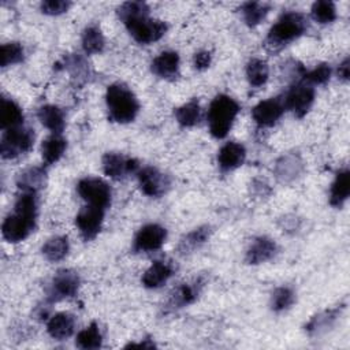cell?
<instances>
[{"instance_id": "6da1fadb", "label": "cell", "mask_w": 350, "mask_h": 350, "mask_svg": "<svg viewBox=\"0 0 350 350\" xmlns=\"http://www.w3.org/2000/svg\"><path fill=\"white\" fill-rule=\"evenodd\" d=\"M118 15L131 37L139 44H150L160 40L167 25L163 21L149 18V7L144 1H127L118 8Z\"/></svg>"}, {"instance_id": "7a4b0ae2", "label": "cell", "mask_w": 350, "mask_h": 350, "mask_svg": "<svg viewBox=\"0 0 350 350\" xmlns=\"http://www.w3.org/2000/svg\"><path fill=\"white\" fill-rule=\"evenodd\" d=\"M37 193L21 191L14 211L10 213L1 226L3 238L11 243L26 239L36 227L37 219Z\"/></svg>"}, {"instance_id": "3957f363", "label": "cell", "mask_w": 350, "mask_h": 350, "mask_svg": "<svg viewBox=\"0 0 350 350\" xmlns=\"http://www.w3.org/2000/svg\"><path fill=\"white\" fill-rule=\"evenodd\" d=\"M108 118L116 123L133 122L138 113L139 103L135 94L123 83H112L105 93Z\"/></svg>"}, {"instance_id": "277c9868", "label": "cell", "mask_w": 350, "mask_h": 350, "mask_svg": "<svg viewBox=\"0 0 350 350\" xmlns=\"http://www.w3.org/2000/svg\"><path fill=\"white\" fill-rule=\"evenodd\" d=\"M308 29V21L301 12H286L278 22L269 29L265 45L271 51H279L288 42L294 41L305 33Z\"/></svg>"}, {"instance_id": "5b68a950", "label": "cell", "mask_w": 350, "mask_h": 350, "mask_svg": "<svg viewBox=\"0 0 350 350\" xmlns=\"http://www.w3.org/2000/svg\"><path fill=\"white\" fill-rule=\"evenodd\" d=\"M238 112L239 105L232 97L227 94L216 96L208 109V126L211 134L217 139L224 138L228 134Z\"/></svg>"}, {"instance_id": "8992f818", "label": "cell", "mask_w": 350, "mask_h": 350, "mask_svg": "<svg viewBox=\"0 0 350 350\" xmlns=\"http://www.w3.org/2000/svg\"><path fill=\"white\" fill-rule=\"evenodd\" d=\"M34 142V133L22 126L5 130L1 142L0 153L3 159H15L29 152Z\"/></svg>"}, {"instance_id": "52a82bcc", "label": "cell", "mask_w": 350, "mask_h": 350, "mask_svg": "<svg viewBox=\"0 0 350 350\" xmlns=\"http://www.w3.org/2000/svg\"><path fill=\"white\" fill-rule=\"evenodd\" d=\"M78 194L92 205L107 209L111 205L112 191L107 182L100 178H83L77 185Z\"/></svg>"}, {"instance_id": "ba28073f", "label": "cell", "mask_w": 350, "mask_h": 350, "mask_svg": "<svg viewBox=\"0 0 350 350\" xmlns=\"http://www.w3.org/2000/svg\"><path fill=\"white\" fill-rule=\"evenodd\" d=\"M313 101H314V89L304 81L290 88L283 104H284V108L293 111L297 118H302L308 113Z\"/></svg>"}, {"instance_id": "9c48e42d", "label": "cell", "mask_w": 350, "mask_h": 350, "mask_svg": "<svg viewBox=\"0 0 350 350\" xmlns=\"http://www.w3.org/2000/svg\"><path fill=\"white\" fill-rule=\"evenodd\" d=\"M104 208L89 204L78 212L75 224L85 241L96 238V235L100 232L104 220Z\"/></svg>"}, {"instance_id": "30bf717a", "label": "cell", "mask_w": 350, "mask_h": 350, "mask_svg": "<svg viewBox=\"0 0 350 350\" xmlns=\"http://www.w3.org/2000/svg\"><path fill=\"white\" fill-rule=\"evenodd\" d=\"M167 238V230L160 224H146L141 227L134 238L133 250L135 253H148L157 250L163 246Z\"/></svg>"}, {"instance_id": "8fae6325", "label": "cell", "mask_w": 350, "mask_h": 350, "mask_svg": "<svg viewBox=\"0 0 350 350\" xmlns=\"http://www.w3.org/2000/svg\"><path fill=\"white\" fill-rule=\"evenodd\" d=\"M204 283H205V280L202 276H200L198 279H196L193 282L180 283L170 294V298L165 304L167 312H172V310H176V309H180V308H185V306L193 304L198 298V295L204 287Z\"/></svg>"}, {"instance_id": "7c38bea8", "label": "cell", "mask_w": 350, "mask_h": 350, "mask_svg": "<svg viewBox=\"0 0 350 350\" xmlns=\"http://www.w3.org/2000/svg\"><path fill=\"white\" fill-rule=\"evenodd\" d=\"M79 287V276L71 269L59 271L52 279L49 288L51 301H60L71 298L77 294Z\"/></svg>"}, {"instance_id": "4fadbf2b", "label": "cell", "mask_w": 350, "mask_h": 350, "mask_svg": "<svg viewBox=\"0 0 350 350\" xmlns=\"http://www.w3.org/2000/svg\"><path fill=\"white\" fill-rule=\"evenodd\" d=\"M139 164L135 159L126 157L120 153L108 152L103 156V170L112 179H123L129 174L138 172Z\"/></svg>"}, {"instance_id": "5bb4252c", "label": "cell", "mask_w": 350, "mask_h": 350, "mask_svg": "<svg viewBox=\"0 0 350 350\" xmlns=\"http://www.w3.org/2000/svg\"><path fill=\"white\" fill-rule=\"evenodd\" d=\"M138 183L144 194L149 197H160L170 187V179L154 167H144L137 172Z\"/></svg>"}, {"instance_id": "9a60e30c", "label": "cell", "mask_w": 350, "mask_h": 350, "mask_svg": "<svg viewBox=\"0 0 350 350\" xmlns=\"http://www.w3.org/2000/svg\"><path fill=\"white\" fill-rule=\"evenodd\" d=\"M284 112V104L279 98H268L260 101L252 109L254 122L261 127L273 126Z\"/></svg>"}, {"instance_id": "2e32d148", "label": "cell", "mask_w": 350, "mask_h": 350, "mask_svg": "<svg viewBox=\"0 0 350 350\" xmlns=\"http://www.w3.org/2000/svg\"><path fill=\"white\" fill-rule=\"evenodd\" d=\"M175 267L170 261L156 260L142 275V284L146 288H159L174 275Z\"/></svg>"}, {"instance_id": "e0dca14e", "label": "cell", "mask_w": 350, "mask_h": 350, "mask_svg": "<svg viewBox=\"0 0 350 350\" xmlns=\"http://www.w3.org/2000/svg\"><path fill=\"white\" fill-rule=\"evenodd\" d=\"M246 150L245 146L238 142L224 144L217 153V164L223 172L232 171L241 167L245 161Z\"/></svg>"}, {"instance_id": "ac0fdd59", "label": "cell", "mask_w": 350, "mask_h": 350, "mask_svg": "<svg viewBox=\"0 0 350 350\" xmlns=\"http://www.w3.org/2000/svg\"><path fill=\"white\" fill-rule=\"evenodd\" d=\"M152 71L160 78L175 79L179 75V55L174 51L161 52L153 59Z\"/></svg>"}, {"instance_id": "d6986e66", "label": "cell", "mask_w": 350, "mask_h": 350, "mask_svg": "<svg viewBox=\"0 0 350 350\" xmlns=\"http://www.w3.org/2000/svg\"><path fill=\"white\" fill-rule=\"evenodd\" d=\"M276 254V243L268 237H257L246 252V262L256 265L271 260Z\"/></svg>"}, {"instance_id": "ffe728a7", "label": "cell", "mask_w": 350, "mask_h": 350, "mask_svg": "<svg viewBox=\"0 0 350 350\" xmlns=\"http://www.w3.org/2000/svg\"><path fill=\"white\" fill-rule=\"evenodd\" d=\"M75 328V319L72 314L62 312L52 316L46 324L48 334L57 340L67 339L72 335Z\"/></svg>"}, {"instance_id": "44dd1931", "label": "cell", "mask_w": 350, "mask_h": 350, "mask_svg": "<svg viewBox=\"0 0 350 350\" xmlns=\"http://www.w3.org/2000/svg\"><path fill=\"white\" fill-rule=\"evenodd\" d=\"M350 193V172L349 170H342L336 174L331 189H329V204L332 206L340 208L347 200Z\"/></svg>"}, {"instance_id": "7402d4cb", "label": "cell", "mask_w": 350, "mask_h": 350, "mask_svg": "<svg viewBox=\"0 0 350 350\" xmlns=\"http://www.w3.org/2000/svg\"><path fill=\"white\" fill-rule=\"evenodd\" d=\"M37 116L44 127L51 130L53 134H60L64 129V113L56 105H42Z\"/></svg>"}, {"instance_id": "603a6c76", "label": "cell", "mask_w": 350, "mask_h": 350, "mask_svg": "<svg viewBox=\"0 0 350 350\" xmlns=\"http://www.w3.org/2000/svg\"><path fill=\"white\" fill-rule=\"evenodd\" d=\"M66 139L60 134H52L41 144V156L45 164H55L66 150Z\"/></svg>"}, {"instance_id": "cb8c5ba5", "label": "cell", "mask_w": 350, "mask_h": 350, "mask_svg": "<svg viewBox=\"0 0 350 350\" xmlns=\"http://www.w3.org/2000/svg\"><path fill=\"white\" fill-rule=\"evenodd\" d=\"M23 123V112L21 107L8 98L1 100L0 109V126L3 130H8L12 127H18Z\"/></svg>"}, {"instance_id": "d4e9b609", "label": "cell", "mask_w": 350, "mask_h": 350, "mask_svg": "<svg viewBox=\"0 0 350 350\" xmlns=\"http://www.w3.org/2000/svg\"><path fill=\"white\" fill-rule=\"evenodd\" d=\"M45 183V170L41 167H31L22 174H19L16 179V185L21 191H34L37 193Z\"/></svg>"}, {"instance_id": "484cf974", "label": "cell", "mask_w": 350, "mask_h": 350, "mask_svg": "<svg viewBox=\"0 0 350 350\" xmlns=\"http://www.w3.org/2000/svg\"><path fill=\"white\" fill-rule=\"evenodd\" d=\"M209 235H211V228L208 226H202L190 231L180 239L178 245V252L180 254H189L194 252L208 241Z\"/></svg>"}, {"instance_id": "4316f807", "label": "cell", "mask_w": 350, "mask_h": 350, "mask_svg": "<svg viewBox=\"0 0 350 350\" xmlns=\"http://www.w3.org/2000/svg\"><path fill=\"white\" fill-rule=\"evenodd\" d=\"M175 119L182 127H193L201 120V107L197 100H191L175 109Z\"/></svg>"}, {"instance_id": "83f0119b", "label": "cell", "mask_w": 350, "mask_h": 350, "mask_svg": "<svg viewBox=\"0 0 350 350\" xmlns=\"http://www.w3.org/2000/svg\"><path fill=\"white\" fill-rule=\"evenodd\" d=\"M70 245L67 237H53L48 239L42 246L44 257L51 262H57L63 260L68 253Z\"/></svg>"}, {"instance_id": "f1b7e54d", "label": "cell", "mask_w": 350, "mask_h": 350, "mask_svg": "<svg viewBox=\"0 0 350 350\" xmlns=\"http://www.w3.org/2000/svg\"><path fill=\"white\" fill-rule=\"evenodd\" d=\"M101 342H103V336L96 323H92L89 327L79 331L75 339V345L83 350L98 349L101 346Z\"/></svg>"}, {"instance_id": "f546056e", "label": "cell", "mask_w": 350, "mask_h": 350, "mask_svg": "<svg viewBox=\"0 0 350 350\" xmlns=\"http://www.w3.org/2000/svg\"><path fill=\"white\" fill-rule=\"evenodd\" d=\"M269 4L267 3H258V1H249L242 5V14L243 19L247 26L254 27L257 26L268 14Z\"/></svg>"}, {"instance_id": "4dcf8cb0", "label": "cell", "mask_w": 350, "mask_h": 350, "mask_svg": "<svg viewBox=\"0 0 350 350\" xmlns=\"http://www.w3.org/2000/svg\"><path fill=\"white\" fill-rule=\"evenodd\" d=\"M269 75L268 64L260 59H252L246 66V77L252 86H262Z\"/></svg>"}, {"instance_id": "1f68e13d", "label": "cell", "mask_w": 350, "mask_h": 350, "mask_svg": "<svg viewBox=\"0 0 350 350\" xmlns=\"http://www.w3.org/2000/svg\"><path fill=\"white\" fill-rule=\"evenodd\" d=\"M104 36L97 26H89L82 33V48L86 53H98L104 48Z\"/></svg>"}, {"instance_id": "d6a6232c", "label": "cell", "mask_w": 350, "mask_h": 350, "mask_svg": "<svg viewBox=\"0 0 350 350\" xmlns=\"http://www.w3.org/2000/svg\"><path fill=\"white\" fill-rule=\"evenodd\" d=\"M339 314V309H331V310H325L314 317L310 319V321L305 325L306 332L309 334H320L323 329H327L328 327L332 325V323L336 320Z\"/></svg>"}, {"instance_id": "836d02e7", "label": "cell", "mask_w": 350, "mask_h": 350, "mask_svg": "<svg viewBox=\"0 0 350 350\" xmlns=\"http://www.w3.org/2000/svg\"><path fill=\"white\" fill-rule=\"evenodd\" d=\"M310 12L312 18L321 25L331 23L336 18V7L332 1L328 0H319L313 3Z\"/></svg>"}, {"instance_id": "e575fe53", "label": "cell", "mask_w": 350, "mask_h": 350, "mask_svg": "<svg viewBox=\"0 0 350 350\" xmlns=\"http://www.w3.org/2000/svg\"><path fill=\"white\" fill-rule=\"evenodd\" d=\"M23 60V48L19 42H7L0 48V64L7 67Z\"/></svg>"}, {"instance_id": "d590c367", "label": "cell", "mask_w": 350, "mask_h": 350, "mask_svg": "<svg viewBox=\"0 0 350 350\" xmlns=\"http://www.w3.org/2000/svg\"><path fill=\"white\" fill-rule=\"evenodd\" d=\"M294 302V293L288 287H278L272 293L271 306L275 312H282L288 309Z\"/></svg>"}, {"instance_id": "8d00e7d4", "label": "cell", "mask_w": 350, "mask_h": 350, "mask_svg": "<svg viewBox=\"0 0 350 350\" xmlns=\"http://www.w3.org/2000/svg\"><path fill=\"white\" fill-rule=\"evenodd\" d=\"M301 163H297L295 159L293 156H287V157H283L278 165H276V172H278V176H280L283 180H288V179H293L297 176L298 171H299V165Z\"/></svg>"}, {"instance_id": "74e56055", "label": "cell", "mask_w": 350, "mask_h": 350, "mask_svg": "<svg viewBox=\"0 0 350 350\" xmlns=\"http://www.w3.org/2000/svg\"><path fill=\"white\" fill-rule=\"evenodd\" d=\"M331 77V67L328 64H319L309 72L304 75V81L306 83H313V85H324L325 82L329 81Z\"/></svg>"}, {"instance_id": "f35d334b", "label": "cell", "mask_w": 350, "mask_h": 350, "mask_svg": "<svg viewBox=\"0 0 350 350\" xmlns=\"http://www.w3.org/2000/svg\"><path fill=\"white\" fill-rule=\"evenodd\" d=\"M71 3L64 0H45L41 3V11L46 15H60L70 8Z\"/></svg>"}, {"instance_id": "ab89813d", "label": "cell", "mask_w": 350, "mask_h": 350, "mask_svg": "<svg viewBox=\"0 0 350 350\" xmlns=\"http://www.w3.org/2000/svg\"><path fill=\"white\" fill-rule=\"evenodd\" d=\"M211 60H212V56L208 51H201L198 53L194 55V59H193V64L197 70H205L209 67L211 64Z\"/></svg>"}, {"instance_id": "60d3db41", "label": "cell", "mask_w": 350, "mask_h": 350, "mask_svg": "<svg viewBox=\"0 0 350 350\" xmlns=\"http://www.w3.org/2000/svg\"><path fill=\"white\" fill-rule=\"evenodd\" d=\"M338 75H339V78H340L342 81H345V82L349 81V75H350L349 57H346V59L340 63V66H339V68H338Z\"/></svg>"}]
</instances>
